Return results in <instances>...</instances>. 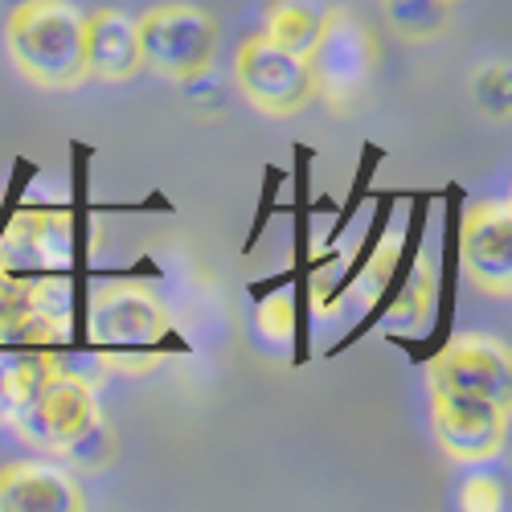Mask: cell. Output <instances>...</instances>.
Masks as SVG:
<instances>
[{
  "instance_id": "obj_1",
  "label": "cell",
  "mask_w": 512,
  "mask_h": 512,
  "mask_svg": "<svg viewBox=\"0 0 512 512\" xmlns=\"http://www.w3.org/2000/svg\"><path fill=\"white\" fill-rule=\"evenodd\" d=\"M87 13L66 0H21L5 25V50L13 66L41 91H70L87 78Z\"/></svg>"
},
{
  "instance_id": "obj_2",
  "label": "cell",
  "mask_w": 512,
  "mask_h": 512,
  "mask_svg": "<svg viewBox=\"0 0 512 512\" xmlns=\"http://www.w3.org/2000/svg\"><path fill=\"white\" fill-rule=\"evenodd\" d=\"M87 336L107 365L140 373L160 357L156 349L168 336V312L144 283H103L91 295Z\"/></svg>"
},
{
  "instance_id": "obj_3",
  "label": "cell",
  "mask_w": 512,
  "mask_h": 512,
  "mask_svg": "<svg viewBox=\"0 0 512 512\" xmlns=\"http://www.w3.org/2000/svg\"><path fill=\"white\" fill-rule=\"evenodd\" d=\"M312 95H320L332 111H353L377 70V41L373 33L345 9H332L316 46L308 50Z\"/></svg>"
},
{
  "instance_id": "obj_4",
  "label": "cell",
  "mask_w": 512,
  "mask_h": 512,
  "mask_svg": "<svg viewBox=\"0 0 512 512\" xmlns=\"http://www.w3.org/2000/svg\"><path fill=\"white\" fill-rule=\"evenodd\" d=\"M136 29L144 66L173 82L213 66L218 54V25L197 5H156L136 21Z\"/></svg>"
},
{
  "instance_id": "obj_5",
  "label": "cell",
  "mask_w": 512,
  "mask_h": 512,
  "mask_svg": "<svg viewBox=\"0 0 512 512\" xmlns=\"http://www.w3.org/2000/svg\"><path fill=\"white\" fill-rule=\"evenodd\" d=\"M234 82L246 95V103H254L267 115H291L312 99V70L304 54H291L275 41H267L263 33L246 37L234 58Z\"/></svg>"
},
{
  "instance_id": "obj_6",
  "label": "cell",
  "mask_w": 512,
  "mask_h": 512,
  "mask_svg": "<svg viewBox=\"0 0 512 512\" xmlns=\"http://www.w3.org/2000/svg\"><path fill=\"white\" fill-rule=\"evenodd\" d=\"M426 386L435 394H472L508 406L512 402V357L500 340L484 332H463L451 336V345L435 353L426 369Z\"/></svg>"
},
{
  "instance_id": "obj_7",
  "label": "cell",
  "mask_w": 512,
  "mask_h": 512,
  "mask_svg": "<svg viewBox=\"0 0 512 512\" xmlns=\"http://www.w3.org/2000/svg\"><path fill=\"white\" fill-rule=\"evenodd\" d=\"M95 414H103L99 402H95V381L54 365L46 386H41V394L13 418V426L29 447L58 455V447L70 443Z\"/></svg>"
},
{
  "instance_id": "obj_8",
  "label": "cell",
  "mask_w": 512,
  "mask_h": 512,
  "mask_svg": "<svg viewBox=\"0 0 512 512\" xmlns=\"http://www.w3.org/2000/svg\"><path fill=\"white\" fill-rule=\"evenodd\" d=\"M74 263V218L70 209H21L0 234V271L33 279L58 275Z\"/></svg>"
},
{
  "instance_id": "obj_9",
  "label": "cell",
  "mask_w": 512,
  "mask_h": 512,
  "mask_svg": "<svg viewBox=\"0 0 512 512\" xmlns=\"http://www.w3.org/2000/svg\"><path fill=\"white\" fill-rule=\"evenodd\" d=\"M435 439L455 463H484L504 447L508 406L472 394H435L431 398Z\"/></svg>"
},
{
  "instance_id": "obj_10",
  "label": "cell",
  "mask_w": 512,
  "mask_h": 512,
  "mask_svg": "<svg viewBox=\"0 0 512 512\" xmlns=\"http://www.w3.org/2000/svg\"><path fill=\"white\" fill-rule=\"evenodd\" d=\"M463 271L480 291L504 295L512 287V205L504 197L476 201L459 230Z\"/></svg>"
},
{
  "instance_id": "obj_11",
  "label": "cell",
  "mask_w": 512,
  "mask_h": 512,
  "mask_svg": "<svg viewBox=\"0 0 512 512\" xmlns=\"http://www.w3.org/2000/svg\"><path fill=\"white\" fill-rule=\"evenodd\" d=\"M78 480L62 459H17L0 467V512H74Z\"/></svg>"
},
{
  "instance_id": "obj_12",
  "label": "cell",
  "mask_w": 512,
  "mask_h": 512,
  "mask_svg": "<svg viewBox=\"0 0 512 512\" xmlns=\"http://www.w3.org/2000/svg\"><path fill=\"white\" fill-rule=\"evenodd\" d=\"M82 58H87V78L99 82H123L132 78L140 58V29L136 21L119 9H99L87 17V41H82Z\"/></svg>"
},
{
  "instance_id": "obj_13",
  "label": "cell",
  "mask_w": 512,
  "mask_h": 512,
  "mask_svg": "<svg viewBox=\"0 0 512 512\" xmlns=\"http://www.w3.org/2000/svg\"><path fill=\"white\" fill-rule=\"evenodd\" d=\"M324 17H328V9L312 5V0H271L259 33L267 41H275V46L308 58V50L316 46V37L324 29Z\"/></svg>"
},
{
  "instance_id": "obj_14",
  "label": "cell",
  "mask_w": 512,
  "mask_h": 512,
  "mask_svg": "<svg viewBox=\"0 0 512 512\" xmlns=\"http://www.w3.org/2000/svg\"><path fill=\"white\" fill-rule=\"evenodd\" d=\"M390 29L406 41H431L451 25V0H381Z\"/></svg>"
},
{
  "instance_id": "obj_15",
  "label": "cell",
  "mask_w": 512,
  "mask_h": 512,
  "mask_svg": "<svg viewBox=\"0 0 512 512\" xmlns=\"http://www.w3.org/2000/svg\"><path fill=\"white\" fill-rule=\"evenodd\" d=\"M431 316H435V279H431V267L418 263L410 283L398 291V300H394L386 324L398 328V332H418V328L431 324Z\"/></svg>"
},
{
  "instance_id": "obj_16",
  "label": "cell",
  "mask_w": 512,
  "mask_h": 512,
  "mask_svg": "<svg viewBox=\"0 0 512 512\" xmlns=\"http://www.w3.org/2000/svg\"><path fill=\"white\" fill-rule=\"evenodd\" d=\"M58 459L66 467H78V472H99V467H107L115 459V431L107 426V418L95 414L70 443L58 447Z\"/></svg>"
},
{
  "instance_id": "obj_17",
  "label": "cell",
  "mask_w": 512,
  "mask_h": 512,
  "mask_svg": "<svg viewBox=\"0 0 512 512\" xmlns=\"http://www.w3.org/2000/svg\"><path fill=\"white\" fill-rule=\"evenodd\" d=\"M472 91H476V103H480L484 115H492V119H508V111H512L508 66H484V70H476Z\"/></svg>"
},
{
  "instance_id": "obj_18",
  "label": "cell",
  "mask_w": 512,
  "mask_h": 512,
  "mask_svg": "<svg viewBox=\"0 0 512 512\" xmlns=\"http://www.w3.org/2000/svg\"><path fill=\"white\" fill-rule=\"evenodd\" d=\"M259 332L271 340V345H287L291 340V300L287 295H275L259 308Z\"/></svg>"
},
{
  "instance_id": "obj_19",
  "label": "cell",
  "mask_w": 512,
  "mask_h": 512,
  "mask_svg": "<svg viewBox=\"0 0 512 512\" xmlns=\"http://www.w3.org/2000/svg\"><path fill=\"white\" fill-rule=\"evenodd\" d=\"M394 259H398V238L386 246V250H377V259L365 267V275H361V295L365 300H377V291H381V283L390 279V271H394Z\"/></svg>"
},
{
  "instance_id": "obj_20",
  "label": "cell",
  "mask_w": 512,
  "mask_h": 512,
  "mask_svg": "<svg viewBox=\"0 0 512 512\" xmlns=\"http://www.w3.org/2000/svg\"><path fill=\"white\" fill-rule=\"evenodd\" d=\"M463 508H504L500 480H492V476L467 480V488H463Z\"/></svg>"
},
{
  "instance_id": "obj_21",
  "label": "cell",
  "mask_w": 512,
  "mask_h": 512,
  "mask_svg": "<svg viewBox=\"0 0 512 512\" xmlns=\"http://www.w3.org/2000/svg\"><path fill=\"white\" fill-rule=\"evenodd\" d=\"M0 365H5V353H0Z\"/></svg>"
},
{
  "instance_id": "obj_22",
  "label": "cell",
  "mask_w": 512,
  "mask_h": 512,
  "mask_svg": "<svg viewBox=\"0 0 512 512\" xmlns=\"http://www.w3.org/2000/svg\"><path fill=\"white\" fill-rule=\"evenodd\" d=\"M451 5H455V0H451Z\"/></svg>"
}]
</instances>
